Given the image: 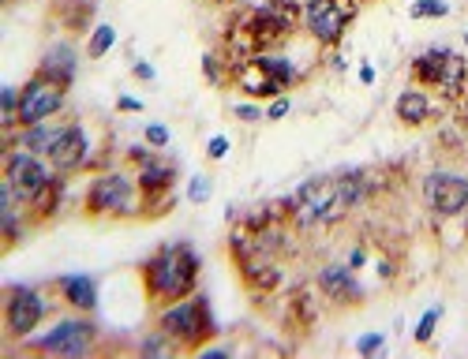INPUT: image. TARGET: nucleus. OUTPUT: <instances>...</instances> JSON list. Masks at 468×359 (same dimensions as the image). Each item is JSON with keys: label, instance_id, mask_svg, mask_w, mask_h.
I'll use <instances>...</instances> for the list:
<instances>
[{"label": "nucleus", "instance_id": "4468645a", "mask_svg": "<svg viewBox=\"0 0 468 359\" xmlns=\"http://www.w3.org/2000/svg\"><path fill=\"white\" fill-rule=\"evenodd\" d=\"M60 292H64V300H68L71 307H80V311L98 307V285H94V277H87V273H68V277H60Z\"/></svg>", "mask_w": 468, "mask_h": 359}, {"label": "nucleus", "instance_id": "0eeeda50", "mask_svg": "<svg viewBox=\"0 0 468 359\" xmlns=\"http://www.w3.org/2000/svg\"><path fill=\"white\" fill-rule=\"evenodd\" d=\"M353 16H356L353 0H307V12H303L307 30L326 46L345 34V26L353 23Z\"/></svg>", "mask_w": 468, "mask_h": 359}, {"label": "nucleus", "instance_id": "20e7f679", "mask_svg": "<svg viewBox=\"0 0 468 359\" xmlns=\"http://www.w3.org/2000/svg\"><path fill=\"white\" fill-rule=\"evenodd\" d=\"M412 75L420 79V83H431V87H439L442 94L453 98L464 87V60L457 53H450V49L439 46V49H427V53L416 57Z\"/></svg>", "mask_w": 468, "mask_h": 359}, {"label": "nucleus", "instance_id": "423d86ee", "mask_svg": "<svg viewBox=\"0 0 468 359\" xmlns=\"http://www.w3.org/2000/svg\"><path fill=\"white\" fill-rule=\"evenodd\" d=\"M132 206H135V184L128 176H121V173L94 180L90 191H87V210L90 214L124 217V214H132Z\"/></svg>", "mask_w": 468, "mask_h": 359}, {"label": "nucleus", "instance_id": "6ab92c4d", "mask_svg": "<svg viewBox=\"0 0 468 359\" xmlns=\"http://www.w3.org/2000/svg\"><path fill=\"white\" fill-rule=\"evenodd\" d=\"M173 165H162V162H143V176H139V187L146 191V195H158V191H165L169 184H173Z\"/></svg>", "mask_w": 468, "mask_h": 359}, {"label": "nucleus", "instance_id": "f03ea898", "mask_svg": "<svg viewBox=\"0 0 468 359\" xmlns=\"http://www.w3.org/2000/svg\"><path fill=\"white\" fill-rule=\"evenodd\" d=\"M353 203V195H348L345 180L341 176H319L311 180L296 191L292 198V214L300 225H323V221H337Z\"/></svg>", "mask_w": 468, "mask_h": 359}, {"label": "nucleus", "instance_id": "5701e85b", "mask_svg": "<svg viewBox=\"0 0 468 359\" xmlns=\"http://www.w3.org/2000/svg\"><path fill=\"white\" fill-rule=\"evenodd\" d=\"M187 198H191V203H207V198H210V180L207 176H195L191 187H187Z\"/></svg>", "mask_w": 468, "mask_h": 359}, {"label": "nucleus", "instance_id": "dca6fc26", "mask_svg": "<svg viewBox=\"0 0 468 359\" xmlns=\"http://www.w3.org/2000/svg\"><path fill=\"white\" fill-rule=\"evenodd\" d=\"M289 34V16L278 12V8H259L251 16V37L262 46V42H278V37Z\"/></svg>", "mask_w": 468, "mask_h": 359}, {"label": "nucleus", "instance_id": "412c9836", "mask_svg": "<svg viewBox=\"0 0 468 359\" xmlns=\"http://www.w3.org/2000/svg\"><path fill=\"white\" fill-rule=\"evenodd\" d=\"M450 12V5H442V0H416L412 5V16L423 19V16H431V19H442Z\"/></svg>", "mask_w": 468, "mask_h": 359}, {"label": "nucleus", "instance_id": "2eb2a0df", "mask_svg": "<svg viewBox=\"0 0 468 359\" xmlns=\"http://www.w3.org/2000/svg\"><path fill=\"white\" fill-rule=\"evenodd\" d=\"M319 281H323L326 296L337 300V303H356L360 300V285L353 281V273H348L345 266H326Z\"/></svg>", "mask_w": 468, "mask_h": 359}, {"label": "nucleus", "instance_id": "a878e982", "mask_svg": "<svg viewBox=\"0 0 468 359\" xmlns=\"http://www.w3.org/2000/svg\"><path fill=\"white\" fill-rule=\"evenodd\" d=\"M207 150H210V157H225L229 139H225V135H218V139H210V146H207Z\"/></svg>", "mask_w": 468, "mask_h": 359}, {"label": "nucleus", "instance_id": "f3484780", "mask_svg": "<svg viewBox=\"0 0 468 359\" xmlns=\"http://www.w3.org/2000/svg\"><path fill=\"white\" fill-rule=\"evenodd\" d=\"M42 75H49V79H57V83H71V75H75V49L64 42V46H53L49 53H46V60H42Z\"/></svg>", "mask_w": 468, "mask_h": 359}, {"label": "nucleus", "instance_id": "6e6552de", "mask_svg": "<svg viewBox=\"0 0 468 359\" xmlns=\"http://www.w3.org/2000/svg\"><path fill=\"white\" fill-rule=\"evenodd\" d=\"M42 314H46V300H42V292H37V289H30V285L8 289V303H5V330H8V337L34 333V326L42 322Z\"/></svg>", "mask_w": 468, "mask_h": 359}, {"label": "nucleus", "instance_id": "393cba45", "mask_svg": "<svg viewBox=\"0 0 468 359\" xmlns=\"http://www.w3.org/2000/svg\"><path fill=\"white\" fill-rule=\"evenodd\" d=\"M285 112H289V101H285V98H278L274 105H270V109H266V116H270V120H282Z\"/></svg>", "mask_w": 468, "mask_h": 359}, {"label": "nucleus", "instance_id": "cd10ccee", "mask_svg": "<svg viewBox=\"0 0 468 359\" xmlns=\"http://www.w3.org/2000/svg\"><path fill=\"white\" fill-rule=\"evenodd\" d=\"M237 116H240V120H259L262 112H259L255 105H237Z\"/></svg>", "mask_w": 468, "mask_h": 359}, {"label": "nucleus", "instance_id": "f257e3e1", "mask_svg": "<svg viewBox=\"0 0 468 359\" xmlns=\"http://www.w3.org/2000/svg\"><path fill=\"white\" fill-rule=\"evenodd\" d=\"M143 277H146V292L154 300L176 303L195 289V281H199V255H195L187 244H169L146 262Z\"/></svg>", "mask_w": 468, "mask_h": 359}, {"label": "nucleus", "instance_id": "b1692460", "mask_svg": "<svg viewBox=\"0 0 468 359\" xmlns=\"http://www.w3.org/2000/svg\"><path fill=\"white\" fill-rule=\"evenodd\" d=\"M146 143H154V146H165V143H169V132H165L162 124H146Z\"/></svg>", "mask_w": 468, "mask_h": 359}, {"label": "nucleus", "instance_id": "f8f14e48", "mask_svg": "<svg viewBox=\"0 0 468 359\" xmlns=\"http://www.w3.org/2000/svg\"><path fill=\"white\" fill-rule=\"evenodd\" d=\"M46 157H49V162H53L60 173L80 169V165L87 162V135H83V128H80V124L53 128V139H49Z\"/></svg>", "mask_w": 468, "mask_h": 359}, {"label": "nucleus", "instance_id": "ddd939ff", "mask_svg": "<svg viewBox=\"0 0 468 359\" xmlns=\"http://www.w3.org/2000/svg\"><path fill=\"white\" fill-rule=\"evenodd\" d=\"M240 87H244L248 94H255V98H270V94H278V90H282L278 75L270 71V64H266L262 57L251 60V64H244V71H240Z\"/></svg>", "mask_w": 468, "mask_h": 359}, {"label": "nucleus", "instance_id": "c85d7f7f", "mask_svg": "<svg viewBox=\"0 0 468 359\" xmlns=\"http://www.w3.org/2000/svg\"><path fill=\"white\" fill-rule=\"evenodd\" d=\"M162 352H165L162 341H146V344H143V355H162Z\"/></svg>", "mask_w": 468, "mask_h": 359}, {"label": "nucleus", "instance_id": "aec40b11", "mask_svg": "<svg viewBox=\"0 0 468 359\" xmlns=\"http://www.w3.org/2000/svg\"><path fill=\"white\" fill-rule=\"evenodd\" d=\"M112 42H116V30L112 26H98L94 37H90V57H105L112 49Z\"/></svg>", "mask_w": 468, "mask_h": 359}, {"label": "nucleus", "instance_id": "39448f33", "mask_svg": "<svg viewBox=\"0 0 468 359\" xmlns=\"http://www.w3.org/2000/svg\"><path fill=\"white\" fill-rule=\"evenodd\" d=\"M60 105H64V83H57V79L37 71L30 83L19 90V124L23 128L42 124V120H49Z\"/></svg>", "mask_w": 468, "mask_h": 359}, {"label": "nucleus", "instance_id": "7c9ffc66", "mask_svg": "<svg viewBox=\"0 0 468 359\" xmlns=\"http://www.w3.org/2000/svg\"><path fill=\"white\" fill-rule=\"evenodd\" d=\"M464 46H468V34H464Z\"/></svg>", "mask_w": 468, "mask_h": 359}, {"label": "nucleus", "instance_id": "9d476101", "mask_svg": "<svg viewBox=\"0 0 468 359\" xmlns=\"http://www.w3.org/2000/svg\"><path fill=\"white\" fill-rule=\"evenodd\" d=\"M53 176L46 173V165L34 157V150H16L8 157V187L16 191V198H27V203H34L37 195L46 191Z\"/></svg>", "mask_w": 468, "mask_h": 359}, {"label": "nucleus", "instance_id": "bb28decb", "mask_svg": "<svg viewBox=\"0 0 468 359\" xmlns=\"http://www.w3.org/2000/svg\"><path fill=\"white\" fill-rule=\"evenodd\" d=\"M378 348H382V333H371V337L360 341V352H364V355H367V352H378Z\"/></svg>", "mask_w": 468, "mask_h": 359}, {"label": "nucleus", "instance_id": "c756f323", "mask_svg": "<svg viewBox=\"0 0 468 359\" xmlns=\"http://www.w3.org/2000/svg\"><path fill=\"white\" fill-rule=\"evenodd\" d=\"M135 75H139V79H154V68H146V64H135Z\"/></svg>", "mask_w": 468, "mask_h": 359}, {"label": "nucleus", "instance_id": "1a4fd4ad", "mask_svg": "<svg viewBox=\"0 0 468 359\" xmlns=\"http://www.w3.org/2000/svg\"><path fill=\"white\" fill-rule=\"evenodd\" d=\"M423 198L435 214L457 217L468 210V180L457 173H431L423 180Z\"/></svg>", "mask_w": 468, "mask_h": 359}, {"label": "nucleus", "instance_id": "7ed1b4c3", "mask_svg": "<svg viewBox=\"0 0 468 359\" xmlns=\"http://www.w3.org/2000/svg\"><path fill=\"white\" fill-rule=\"evenodd\" d=\"M162 333L169 341H180V344H199L214 333V318H210V300L207 296H195V300H176V307H169L162 314Z\"/></svg>", "mask_w": 468, "mask_h": 359}, {"label": "nucleus", "instance_id": "4be33fe9", "mask_svg": "<svg viewBox=\"0 0 468 359\" xmlns=\"http://www.w3.org/2000/svg\"><path fill=\"white\" fill-rule=\"evenodd\" d=\"M439 318H442V311L435 307V311H427L423 318H420V326H416V341H427L435 333V326H439Z\"/></svg>", "mask_w": 468, "mask_h": 359}, {"label": "nucleus", "instance_id": "a211bd4d", "mask_svg": "<svg viewBox=\"0 0 468 359\" xmlns=\"http://www.w3.org/2000/svg\"><path fill=\"white\" fill-rule=\"evenodd\" d=\"M427 112H431V105H427V94L423 90H405L401 98H398V120H401V124H423V120H427Z\"/></svg>", "mask_w": 468, "mask_h": 359}, {"label": "nucleus", "instance_id": "9b49d317", "mask_svg": "<svg viewBox=\"0 0 468 359\" xmlns=\"http://www.w3.org/2000/svg\"><path fill=\"white\" fill-rule=\"evenodd\" d=\"M94 341V326L90 322H80V318H71V322H57L46 337H37L34 348L37 352H49V355H83Z\"/></svg>", "mask_w": 468, "mask_h": 359}]
</instances>
